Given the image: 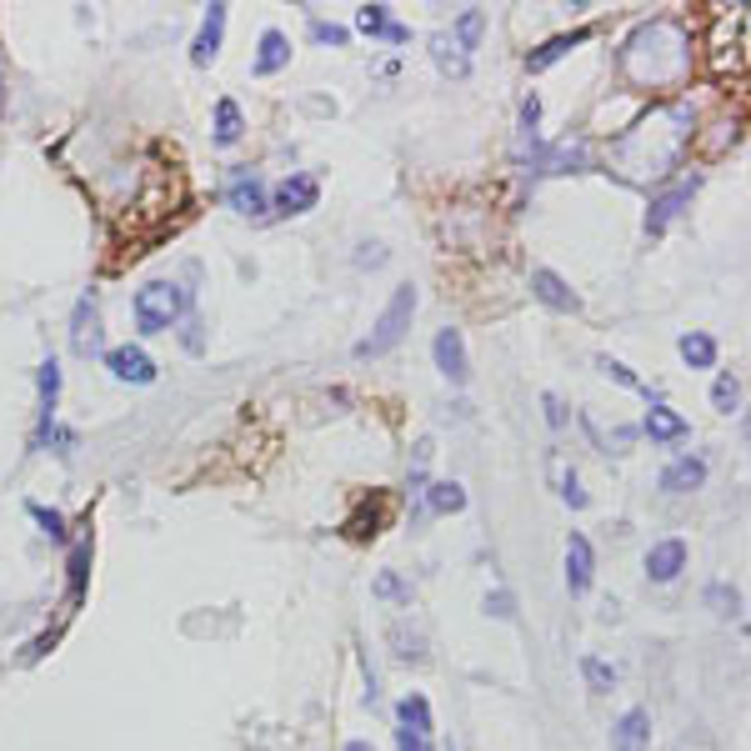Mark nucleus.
<instances>
[{
	"label": "nucleus",
	"instance_id": "obj_40",
	"mask_svg": "<svg viewBox=\"0 0 751 751\" xmlns=\"http://www.w3.org/2000/svg\"><path fill=\"white\" fill-rule=\"evenodd\" d=\"M541 406H546V426H552V431H562V426H566V401L546 391V396H541Z\"/></svg>",
	"mask_w": 751,
	"mask_h": 751
},
{
	"label": "nucleus",
	"instance_id": "obj_37",
	"mask_svg": "<svg viewBox=\"0 0 751 751\" xmlns=\"http://www.w3.org/2000/svg\"><path fill=\"white\" fill-rule=\"evenodd\" d=\"M706 601H712V611H721V616H737V606H741L737 587H727V581H712V587H706Z\"/></svg>",
	"mask_w": 751,
	"mask_h": 751
},
{
	"label": "nucleus",
	"instance_id": "obj_6",
	"mask_svg": "<svg viewBox=\"0 0 751 751\" xmlns=\"http://www.w3.org/2000/svg\"><path fill=\"white\" fill-rule=\"evenodd\" d=\"M226 206H231L235 216H266L270 211L266 181H261L251 165H231V176H226Z\"/></svg>",
	"mask_w": 751,
	"mask_h": 751
},
{
	"label": "nucleus",
	"instance_id": "obj_44",
	"mask_svg": "<svg viewBox=\"0 0 751 751\" xmlns=\"http://www.w3.org/2000/svg\"><path fill=\"white\" fill-rule=\"evenodd\" d=\"M346 751H376L371 741H346Z\"/></svg>",
	"mask_w": 751,
	"mask_h": 751
},
{
	"label": "nucleus",
	"instance_id": "obj_14",
	"mask_svg": "<svg viewBox=\"0 0 751 751\" xmlns=\"http://www.w3.org/2000/svg\"><path fill=\"white\" fill-rule=\"evenodd\" d=\"M686 562H692V552H686V541L681 536H667L657 541L651 552H646V581H657V587H671L681 571H686Z\"/></svg>",
	"mask_w": 751,
	"mask_h": 751
},
{
	"label": "nucleus",
	"instance_id": "obj_4",
	"mask_svg": "<svg viewBox=\"0 0 751 751\" xmlns=\"http://www.w3.org/2000/svg\"><path fill=\"white\" fill-rule=\"evenodd\" d=\"M181 311H186V291H181L176 281H146L141 291H136V301H130V316H136L141 336L171 331L181 321Z\"/></svg>",
	"mask_w": 751,
	"mask_h": 751
},
{
	"label": "nucleus",
	"instance_id": "obj_31",
	"mask_svg": "<svg viewBox=\"0 0 751 751\" xmlns=\"http://www.w3.org/2000/svg\"><path fill=\"white\" fill-rule=\"evenodd\" d=\"M25 511L36 517V527H41V536H50V541H71V531H66V517H60L56 506H41V501H25Z\"/></svg>",
	"mask_w": 751,
	"mask_h": 751
},
{
	"label": "nucleus",
	"instance_id": "obj_18",
	"mask_svg": "<svg viewBox=\"0 0 751 751\" xmlns=\"http://www.w3.org/2000/svg\"><path fill=\"white\" fill-rule=\"evenodd\" d=\"M71 346L81 356L101 351V305H95V291H85L76 301V316H71Z\"/></svg>",
	"mask_w": 751,
	"mask_h": 751
},
{
	"label": "nucleus",
	"instance_id": "obj_28",
	"mask_svg": "<svg viewBox=\"0 0 751 751\" xmlns=\"http://www.w3.org/2000/svg\"><path fill=\"white\" fill-rule=\"evenodd\" d=\"M741 396H747V386H741V376H731V371H721L712 381V406L721 416H731V412H741Z\"/></svg>",
	"mask_w": 751,
	"mask_h": 751
},
{
	"label": "nucleus",
	"instance_id": "obj_12",
	"mask_svg": "<svg viewBox=\"0 0 751 751\" xmlns=\"http://www.w3.org/2000/svg\"><path fill=\"white\" fill-rule=\"evenodd\" d=\"M591 581H597V546H591L581 531L566 536V591L571 597H587Z\"/></svg>",
	"mask_w": 751,
	"mask_h": 751
},
{
	"label": "nucleus",
	"instance_id": "obj_41",
	"mask_svg": "<svg viewBox=\"0 0 751 751\" xmlns=\"http://www.w3.org/2000/svg\"><path fill=\"white\" fill-rule=\"evenodd\" d=\"M396 751H436V747H431V737H421V731L396 727Z\"/></svg>",
	"mask_w": 751,
	"mask_h": 751
},
{
	"label": "nucleus",
	"instance_id": "obj_26",
	"mask_svg": "<svg viewBox=\"0 0 751 751\" xmlns=\"http://www.w3.org/2000/svg\"><path fill=\"white\" fill-rule=\"evenodd\" d=\"M396 721L406 731H421V737H431V727H436V721H431V702H426L421 692H406L396 702Z\"/></svg>",
	"mask_w": 751,
	"mask_h": 751
},
{
	"label": "nucleus",
	"instance_id": "obj_2",
	"mask_svg": "<svg viewBox=\"0 0 751 751\" xmlns=\"http://www.w3.org/2000/svg\"><path fill=\"white\" fill-rule=\"evenodd\" d=\"M692 31L677 15H651L626 36L622 46V76L636 91H677L692 76Z\"/></svg>",
	"mask_w": 751,
	"mask_h": 751
},
{
	"label": "nucleus",
	"instance_id": "obj_30",
	"mask_svg": "<svg viewBox=\"0 0 751 751\" xmlns=\"http://www.w3.org/2000/svg\"><path fill=\"white\" fill-rule=\"evenodd\" d=\"M556 492H562V501L571 506V511H587L591 496L587 486H581V476H576V466H566V461H556Z\"/></svg>",
	"mask_w": 751,
	"mask_h": 751
},
{
	"label": "nucleus",
	"instance_id": "obj_33",
	"mask_svg": "<svg viewBox=\"0 0 751 751\" xmlns=\"http://www.w3.org/2000/svg\"><path fill=\"white\" fill-rule=\"evenodd\" d=\"M597 366H601V376H606V381H616V386H626V391H651V386H646V381H642V376H636L626 361H611V356H597Z\"/></svg>",
	"mask_w": 751,
	"mask_h": 751
},
{
	"label": "nucleus",
	"instance_id": "obj_42",
	"mask_svg": "<svg viewBox=\"0 0 751 751\" xmlns=\"http://www.w3.org/2000/svg\"><path fill=\"white\" fill-rule=\"evenodd\" d=\"M386 261V246H376V241H361V251H356V266H381Z\"/></svg>",
	"mask_w": 751,
	"mask_h": 751
},
{
	"label": "nucleus",
	"instance_id": "obj_7",
	"mask_svg": "<svg viewBox=\"0 0 751 751\" xmlns=\"http://www.w3.org/2000/svg\"><path fill=\"white\" fill-rule=\"evenodd\" d=\"M316 206H321V176H311V171H291L281 186L270 190V211L276 216H305Z\"/></svg>",
	"mask_w": 751,
	"mask_h": 751
},
{
	"label": "nucleus",
	"instance_id": "obj_43",
	"mask_svg": "<svg viewBox=\"0 0 751 751\" xmlns=\"http://www.w3.org/2000/svg\"><path fill=\"white\" fill-rule=\"evenodd\" d=\"M381 41H386V46H406V41H412V25L391 21V25H386V36H381Z\"/></svg>",
	"mask_w": 751,
	"mask_h": 751
},
{
	"label": "nucleus",
	"instance_id": "obj_16",
	"mask_svg": "<svg viewBox=\"0 0 751 751\" xmlns=\"http://www.w3.org/2000/svg\"><path fill=\"white\" fill-rule=\"evenodd\" d=\"M226 21H231V11H226V5H206V15H200V31H196V41H190V66H211V60L221 56Z\"/></svg>",
	"mask_w": 751,
	"mask_h": 751
},
{
	"label": "nucleus",
	"instance_id": "obj_29",
	"mask_svg": "<svg viewBox=\"0 0 751 751\" xmlns=\"http://www.w3.org/2000/svg\"><path fill=\"white\" fill-rule=\"evenodd\" d=\"M85 571H91V536L76 541L71 562H66V576H71V606H81V597H85Z\"/></svg>",
	"mask_w": 751,
	"mask_h": 751
},
{
	"label": "nucleus",
	"instance_id": "obj_10",
	"mask_svg": "<svg viewBox=\"0 0 751 751\" xmlns=\"http://www.w3.org/2000/svg\"><path fill=\"white\" fill-rule=\"evenodd\" d=\"M101 361H106V371L116 376V381H126V386H151L155 376H161V366H155L141 346H130V340H126V346L101 351Z\"/></svg>",
	"mask_w": 751,
	"mask_h": 751
},
{
	"label": "nucleus",
	"instance_id": "obj_23",
	"mask_svg": "<svg viewBox=\"0 0 751 751\" xmlns=\"http://www.w3.org/2000/svg\"><path fill=\"white\" fill-rule=\"evenodd\" d=\"M211 126H216V146H235L241 136H246V111H241V101H231V95H221L211 111Z\"/></svg>",
	"mask_w": 751,
	"mask_h": 751
},
{
	"label": "nucleus",
	"instance_id": "obj_19",
	"mask_svg": "<svg viewBox=\"0 0 751 751\" xmlns=\"http://www.w3.org/2000/svg\"><path fill=\"white\" fill-rule=\"evenodd\" d=\"M587 41H591V25H576V31H562V36H552V41H546V46H536V50H531V56H527V71H531V76L552 71L556 60H562V56H571V50H576V46H587Z\"/></svg>",
	"mask_w": 751,
	"mask_h": 751
},
{
	"label": "nucleus",
	"instance_id": "obj_9",
	"mask_svg": "<svg viewBox=\"0 0 751 751\" xmlns=\"http://www.w3.org/2000/svg\"><path fill=\"white\" fill-rule=\"evenodd\" d=\"M431 356H436V371L447 376L451 386H466L471 381V356H466V336L457 326H441L431 340Z\"/></svg>",
	"mask_w": 751,
	"mask_h": 751
},
{
	"label": "nucleus",
	"instance_id": "obj_24",
	"mask_svg": "<svg viewBox=\"0 0 751 751\" xmlns=\"http://www.w3.org/2000/svg\"><path fill=\"white\" fill-rule=\"evenodd\" d=\"M677 351L692 371H712L716 356H721V346H716V336H706V331H686V336L677 340Z\"/></svg>",
	"mask_w": 751,
	"mask_h": 751
},
{
	"label": "nucleus",
	"instance_id": "obj_27",
	"mask_svg": "<svg viewBox=\"0 0 751 751\" xmlns=\"http://www.w3.org/2000/svg\"><path fill=\"white\" fill-rule=\"evenodd\" d=\"M482 31H486V11H482V5H466V11L457 15V31H451V41H457V46L471 56V50L482 46Z\"/></svg>",
	"mask_w": 751,
	"mask_h": 751
},
{
	"label": "nucleus",
	"instance_id": "obj_8",
	"mask_svg": "<svg viewBox=\"0 0 751 751\" xmlns=\"http://www.w3.org/2000/svg\"><path fill=\"white\" fill-rule=\"evenodd\" d=\"M696 190H702V176H686V181H677L671 190L651 196V211H646V235H651V241H657V235H667L671 221H677V216L692 206Z\"/></svg>",
	"mask_w": 751,
	"mask_h": 751
},
{
	"label": "nucleus",
	"instance_id": "obj_5",
	"mask_svg": "<svg viewBox=\"0 0 751 751\" xmlns=\"http://www.w3.org/2000/svg\"><path fill=\"white\" fill-rule=\"evenodd\" d=\"M56 412H60V361L46 356L36 366V436H31V447L46 451L50 431H56Z\"/></svg>",
	"mask_w": 751,
	"mask_h": 751
},
{
	"label": "nucleus",
	"instance_id": "obj_32",
	"mask_svg": "<svg viewBox=\"0 0 751 751\" xmlns=\"http://www.w3.org/2000/svg\"><path fill=\"white\" fill-rule=\"evenodd\" d=\"M371 591H376L381 601H386V606H412V587H406V581H401L396 571H381V576L371 581Z\"/></svg>",
	"mask_w": 751,
	"mask_h": 751
},
{
	"label": "nucleus",
	"instance_id": "obj_25",
	"mask_svg": "<svg viewBox=\"0 0 751 751\" xmlns=\"http://www.w3.org/2000/svg\"><path fill=\"white\" fill-rule=\"evenodd\" d=\"M426 506H431L436 517H457V511H466V486L461 482H426Z\"/></svg>",
	"mask_w": 751,
	"mask_h": 751
},
{
	"label": "nucleus",
	"instance_id": "obj_15",
	"mask_svg": "<svg viewBox=\"0 0 751 751\" xmlns=\"http://www.w3.org/2000/svg\"><path fill=\"white\" fill-rule=\"evenodd\" d=\"M642 431L651 436V447H681V441L692 436V421H686L681 412H671L667 401H651V406H646Z\"/></svg>",
	"mask_w": 751,
	"mask_h": 751
},
{
	"label": "nucleus",
	"instance_id": "obj_3",
	"mask_svg": "<svg viewBox=\"0 0 751 751\" xmlns=\"http://www.w3.org/2000/svg\"><path fill=\"white\" fill-rule=\"evenodd\" d=\"M416 305H421V291H416L412 281H401L396 291H391V301L381 305V316H376L371 336L356 340V361H381V356H391L406 340V331H412V316H416Z\"/></svg>",
	"mask_w": 751,
	"mask_h": 751
},
{
	"label": "nucleus",
	"instance_id": "obj_20",
	"mask_svg": "<svg viewBox=\"0 0 751 751\" xmlns=\"http://www.w3.org/2000/svg\"><path fill=\"white\" fill-rule=\"evenodd\" d=\"M527 171H536V176H546V171H587V141H571V136H566V141L536 151V161H531Z\"/></svg>",
	"mask_w": 751,
	"mask_h": 751
},
{
	"label": "nucleus",
	"instance_id": "obj_39",
	"mask_svg": "<svg viewBox=\"0 0 751 751\" xmlns=\"http://www.w3.org/2000/svg\"><path fill=\"white\" fill-rule=\"evenodd\" d=\"M536 126H541V95H527L521 101V136L536 146Z\"/></svg>",
	"mask_w": 751,
	"mask_h": 751
},
{
	"label": "nucleus",
	"instance_id": "obj_36",
	"mask_svg": "<svg viewBox=\"0 0 751 751\" xmlns=\"http://www.w3.org/2000/svg\"><path fill=\"white\" fill-rule=\"evenodd\" d=\"M311 41H316V46H346V41H351V31H346V25H336V21L311 15Z\"/></svg>",
	"mask_w": 751,
	"mask_h": 751
},
{
	"label": "nucleus",
	"instance_id": "obj_35",
	"mask_svg": "<svg viewBox=\"0 0 751 751\" xmlns=\"http://www.w3.org/2000/svg\"><path fill=\"white\" fill-rule=\"evenodd\" d=\"M386 25H391V11L386 5H361V11H356V31H366V36H386Z\"/></svg>",
	"mask_w": 751,
	"mask_h": 751
},
{
	"label": "nucleus",
	"instance_id": "obj_1",
	"mask_svg": "<svg viewBox=\"0 0 751 751\" xmlns=\"http://www.w3.org/2000/svg\"><path fill=\"white\" fill-rule=\"evenodd\" d=\"M692 130H696V111L686 106V101L661 106V111H651L646 120H636L626 136H616V146H611V165H616L626 181H636V186H642V181H661L681 165Z\"/></svg>",
	"mask_w": 751,
	"mask_h": 751
},
{
	"label": "nucleus",
	"instance_id": "obj_21",
	"mask_svg": "<svg viewBox=\"0 0 751 751\" xmlns=\"http://www.w3.org/2000/svg\"><path fill=\"white\" fill-rule=\"evenodd\" d=\"M611 751H651V716L642 706L622 712V721L611 727Z\"/></svg>",
	"mask_w": 751,
	"mask_h": 751
},
{
	"label": "nucleus",
	"instance_id": "obj_13",
	"mask_svg": "<svg viewBox=\"0 0 751 751\" xmlns=\"http://www.w3.org/2000/svg\"><path fill=\"white\" fill-rule=\"evenodd\" d=\"M706 476H712V466H706V457H692V451H681V457H671L667 466H661V492L671 496H692L706 486Z\"/></svg>",
	"mask_w": 751,
	"mask_h": 751
},
{
	"label": "nucleus",
	"instance_id": "obj_17",
	"mask_svg": "<svg viewBox=\"0 0 751 751\" xmlns=\"http://www.w3.org/2000/svg\"><path fill=\"white\" fill-rule=\"evenodd\" d=\"M291 66V36L286 31H276V25H266L256 41V60H251V76H276Z\"/></svg>",
	"mask_w": 751,
	"mask_h": 751
},
{
	"label": "nucleus",
	"instance_id": "obj_11",
	"mask_svg": "<svg viewBox=\"0 0 751 751\" xmlns=\"http://www.w3.org/2000/svg\"><path fill=\"white\" fill-rule=\"evenodd\" d=\"M531 296H536L546 311H556V316H576L581 311V296L566 286V276H556L552 266H536L531 270Z\"/></svg>",
	"mask_w": 751,
	"mask_h": 751
},
{
	"label": "nucleus",
	"instance_id": "obj_34",
	"mask_svg": "<svg viewBox=\"0 0 751 751\" xmlns=\"http://www.w3.org/2000/svg\"><path fill=\"white\" fill-rule=\"evenodd\" d=\"M581 677H587L591 692H611V686H616V667L601 657H581Z\"/></svg>",
	"mask_w": 751,
	"mask_h": 751
},
{
	"label": "nucleus",
	"instance_id": "obj_38",
	"mask_svg": "<svg viewBox=\"0 0 751 751\" xmlns=\"http://www.w3.org/2000/svg\"><path fill=\"white\" fill-rule=\"evenodd\" d=\"M486 616H496V622H517V597H511V591H486Z\"/></svg>",
	"mask_w": 751,
	"mask_h": 751
},
{
	"label": "nucleus",
	"instance_id": "obj_22",
	"mask_svg": "<svg viewBox=\"0 0 751 751\" xmlns=\"http://www.w3.org/2000/svg\"><path fill=\"white\" fill-rule=\"evenodd\" d=\"M426 50H431V60H436V71H441V76H457V81H466V76H471V56L457 46V41H451V31H436Z\"/></svg>",
	"mask_w": 751,
	"mask_h": 751
}]
</instances>
